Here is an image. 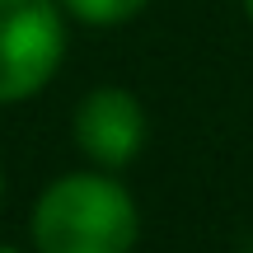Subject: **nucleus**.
Masks as SVG:
<instances>
[{
    "mask_svg": "<svg viewBox=\"0 0 253 253\" xmlns=\"http://www.w3.org/2000/svg\"><path fill=\"white\" fill-rule=\"evenodd\" d=\"M0 192H5V169H0Z\"/></svg>",
    "mask_w": 253,
    "mask_h": 253,
    "instance_id": "0eeeda50",
    "label": "nucleus"
},
{
    "mask_svg": "<svg viewBox=\"0 0 253 253\" xmlns=\"http://www.w3.org/2000/svg\"><path fill=\"white\" fill-rule=\"evenodd\" d=\"M38 253H131L141 235L131 192L108 173H66L33 202Z\"/></svg>",
    "mask_w": 253,
    "mask_h": 253,
    "instance_id": "f257e3e1",
    "label": "nucleus"
},
{
    "mask_svg": "<svg viewBox=\"0 0 253 253\" xmlns=\"http://www.w3.org/2000/svg\"><path fill=\"white\" fill-rule=\"evenodd\" d=\"M71 136L80 145V155L94 160L99 169H122L145 150L150 118H145L141 99L131 89L99 84V89H89L80 99V108L71 118Z\"/></svg>",
    "mask_w": 253,
    "mask_h": 253,
    "instance_id": "7ed1b4c3",
    "label": "nucleus"
},
{
    "mask_svg": "<svg viewBox=\"0 0 253 253\" xmlns=\"http://www.w3.org/2000/svg\"><path fill=\"white\" fill-rule=\"evenodd\" d=\"M244 14H249V19H253V0H244Z\"/></svg>",
    "mask_w": 253,
    "mask_h": 253,
    "instance_id": "39448f33",
    "label": "nucleus"
},
{
    "mask_svg": "<svg viewBox=\"0 0 253 253\" xmlns=\"http://www.w3.org/2000/svg\"><path fill=\"white\" fill-rule=\"evenodd\" d=\"M66 61V9L56 0H0V103H24Z\"/></svg>",
    "mask_w": 253,
    "mask_h": 253,
    "instance_id": "f03ea898",
    "label": "nucleus"
},
{
    "mask_svg": "<svg viewBox=\"0 0 253 253\" xmlns=\"http://www.w3.org/2000/svg\"><path fill=\"white\" fill-rule=\"evenodd\" d=\"M56 5L89 28H118V24H131L150 0H56Z\"/></svg>",
    "mask_w": 253,
    "mask_h": 253,
    "instance_id": "20e7f679",
    "label": "nucleus"
},
{
    "mask_svg": "<svg viewBox=\"0 0 253 253\" xmlns=\"http://www.w3.org/2000/svg\"><path fill=\"white\" fill-rule=\"evenodd\" d=\"M0 253H19V249H9V244H0Z\"/></svg>",
    "mask_w": 253,
    "mask_h": 253,
    "instance_id": "423d86ee",
    "label": "nucleus"
}]
</instances>
